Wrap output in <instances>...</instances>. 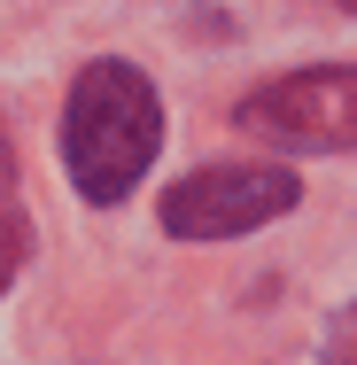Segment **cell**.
<instances>
[{
    "label": "cell",
    "instance_id": "obj_1",
    "mask_svg": "<svg viewBox=\"0 0 357 365\" xmlns=\"http://www.w3.org/2000/svg\"><path fill=\"white\" fill-rule=\"evenodd\" d=\"M155 140H163V109L133 63H93L78 78L71 117H63V155L86 202H125L155 163Z\"/></svg>",
    "mask_w": 357,
    "mask_h": 365
},
{
    "label": "cell",
    "instance_id": "obj_2",
    "mask_svg": "<svg viewBox=\"0 0 357 365\" xmlns=\"http://www.w3.org/2000/svg\"><path fill=\"white\" fill-rule=\"evenodd\" d=\"M280 210H295V179L280 163H217V171H195L163 195V225L179 241H233Z\"/></svg>",
    "mask_w": 357,
    "mask_h": 365
},
{
    "label": "cell",
    "instance_id": "obj_3",
    "mask_svg": "<svg viewBox=\"0 0 357 365\" xmlns=\"http://www.w3.org/2000/svg\"><path fill=\"white\" fill-rule=\"evenodd\" d=\"M241 133L272 148H357V71H295L241 101Z\"/></svg>",
    "mask_w": 357,
    "mask_h": 365
},
{
    "label": "cell",
    "instance_id": "obj_4",
    "mask_svg": "<svg viewBox=\"0 0 357 365\" xmlns=\"http://www.w3.org/2000/svg\"><path fill=\"white\" fill-rule=\"evenodd\" d=\"M342 8H357V0H342Z\"/></svg>",
    "mask_w": 357,
    "mask_h": 365
},
{
    "label": "cell",
    "instance_id": "obj_5",
    "mask_svg": "<svg viewBox=\"0 0 357 365\" xmlns=\"http://www.w3.org/2000/svg\"><path fill=\"white\" fill-rule=\"evenodd\" d=\"M350 358H357V342H350Z\"/></svg>",
    "mask_w": 357,
    "mask_h": 365
}]
</instances>
